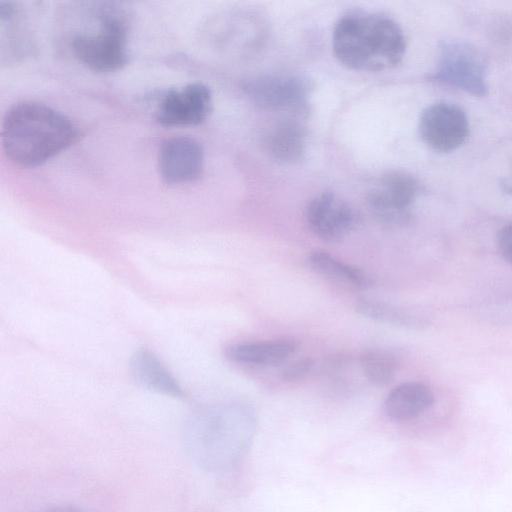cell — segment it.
<instances>
[{"label":"cell","mask_w":512,"mask_h":512,"mask_svg":"<svg viewBox=\"0 0 512 512\" xmlns=\"http://www.w3.org/2000/svg\"><path fill=\"white\" fill-rule=\"evenodd\" d=\"M335 57L357 71H383L399 64L406 52V38L391 17L351 10L335 24L332 36Z\"/></svg>","instance_id":"cell-2"},{"label":"cell","mask_w":512,"mask_h":512,"mask_svg":"<svg viewBox=\"0 0 512 512\" xmlns=\"http://www.w3.org/2000/svg\"><path fill=\"white\" fill-rule=\"evenodd\" d=\"M309 229L326 242L341 241L353 228L355 213L352 207L335 193L322 192L314 196L305 208Z\"/></svg>","instance_id":"cell-11"},{"label":"cell","mask_w":512,"mask_h":512,"mask_svg":"<svg viewBox=\"0 0 512 512\" xmlns=\"http://www.w3.org/2000/svg\"><path fill=\"white\" fill-rule=\"evenodd\" d=\"M501 187L504 192L512 195V176L504 178L501 182Z\"/></svg>","instance_id":"cell-21"},{"label":"cell","mask_w":512,"mask_h":512,"mask_svg":"<svg viewBox=\"0 0 512 512\" xmlns=\"http://www.w3.org/2000/svg\"><path fill=\"white\" fill-rule=\"evenodd\" d=\"M212 93L202 83H190L169 90L156 109V121L162 126H194L207 119L212 110Z\"/></svg>","instance_id":"cell-9"},{"label":"cell","mask_w":512,"mask_h":512,"mask_svg":"<svg viewBox=\"0 0 512 512\" xmlns=\"http://www.w3.org/2000/svg\"><path fill=\"white\" fill-rule=\"evenodd\" d=\"M243 90L261 108L301 115L307 110L312 84L298 75H262L248 79Z\"/></svg>","instance_id":"cell-7"},{"label":"cell","mask_w":512,"mask_h":512,"mask_svg":"<svg viewBox=\"0 0 512 512\" xmlns=\"http://www.w3.org/2000/svg\"><path fill=\"white\" fill-rule=\"evenodd\" d=\"M78 137L79 130L69 117L36 101L11 106L1 125L3 151L11 162L21 167L45 163Z\"/></svg>","instance_id":"cell-1"},{"label":"cell","mask_w":512,"mask_h":512,"mask_svg":"<svg viewBox=\"0 0 512 512\" xmlns=\"http://www.w3.org/2000/svg\"><path fill=\"white\" fill-rule=\"evenodd\" d=\"M421 193V185L412 175L391 171L376 182L367 196L375 218L388 226H404L411 220V206Z\"/></svg>","instance_id":"cell-6"},{"label":"cell","mask_w":512,"mask_h":512,"mask_svg":"<svg viewBox=\"0 0 512 512\" xmlns=\"http://www.w3.org/2000/svg\"><path fill=\"white\" fill-rule=\"evenodd\" d=\"M360 365L365 377L373 384L384 386L395 377L397 362L384 351L367 350L360 355Z\"/></svg>","instance_id":"cell-18"},{"label":"cell","mask_w":512,"mask_h":512,"mask_svg":"<svg viewBox=\"0 0 512 512\" xmlns=\"http://www.w3.org/2000/svg\"><path fill=\"white\" fill-rule=\"evenodd\" d=\"M355 311L368 319L403 327L418 326L419 319L408 312L391 303L381 300L361 298L354 304Z\"/></svg>","instance_id":"cell-17"},{"label":"cell","mask_w":512,"mask_h":512,"mask_svg":"<svg viewBox=\"0 0 512 512\" xmlns=\"http://www.w3.org/2000/svg\"><path fill=\"white\" fill-rule=\"evenodd\" d=\"M487 63L474 45L461 40H446L438 50L432 78L449 87L478 97L488 92Z\"/></svg>","instance_id":"cell-5"},{"label":"cell","mask_w":512,"mask_h":512,"mask_svg":"<svg viewBox=\"0 0 512 512\" xmlns=\"http://www.w3.org/2000/svg\"><path fill=\"white\" fill-rule=\"evenodd\" d=\"M227 408L199 411L186 424L187 452L201 468L220 472L233 467L245 454L253 423Z\"/></svg>","instance_id":"cell-3"},{"label":"cell","mask_w":512,"mask_h":512,"mask_svg":"<svg viewBox=\"0 0 512 512\" xmlns=\"http://www.w3.org/2000/svg\"><path fill=\"white\" fill-rule=\"evenodd\" d=\"M297 349L290 340H270L234 343L226 347L225 356L236 363L273 365L286 360Z\"/></svg>","instance_id":"cell-14"},{"label":"cell","mask_w":512,"mask_h":512,"mask_svg":"<svg viewBox=\"0 0 512 512\" xmlns=\"http://www.w3.org/2000/svg\"><path fill=\"white\" fill-rule=\"evenodd\" d=\"M158 168L162 180L169 185L194 182L204 169L203 147L187 136L166 139L159 149Z\"/></svg>","instance_id":"cell-10"},{"label":"cell","mask_w":512,"mask_h":512,"mask_svg":"<svg viewBox=\"0 0 512 512\" xmlns=\"http://www.w3.org/2000/svg\"><path fill=\"white\" fill-rule=\"evenodd\" d=\"M306 148V130L294 119L278 123L268 136V149L271 155L284 163L299 161Z\"/></svg>","instance_id":"cell-16"},{"label":"cell","mask_w":512,"mask_h":512,"mask_svg":"<svg viewBox=\"0 0 512 512\" xmlns=\"http://www.w3.org/2000/svg\"><path fill=\"white\" fill-rule=\"evenodd\" d=\"M130 370L142 387L171 397H182L184 392L161 361L146 349L137 350L130 359Z\"/></svg>","instance_id":"cell-13"},{"label":"cell","mask_w":512,"mask_h":512,"mask_svg":"<svg viewBox=\"0 0 512 512\" xmlns=\"http://www.w3.org/2000/svg\"><path fill=\"white\" fill-rule=\"evenodd\" d=\"M308 266L316 273L357 289H368L374 281L362 269L349 265L323 250L312 251L307 257Z\"/></svg>","instance_id":"cell-15"},{"label":"cell","mask_w":512,"mask_h":512,"mask_svg":"<svg viewBox=\"0 0 512 512\" xmlns=\"http://www.w3.org/2000/svg\"><path fill=\"white\" fill-rule=\"evenodd\" d=\"M434 403L432 390L421 382H404L394 387L384 402L386 414L393 420L413 419Z\"/></svg>","instance_id":"cell-12"},{"label":"cell","mask_w":512,"mask_h":512,"mask_svg":"<svg viewBox=\"0 0 512 512\" xmlns=\"http://www.w3.org/2000/svg\"><path fill=\"white\" fill-rule=\"evenodd\" d=\"M497 246L505 261L512 265V223L503 226L499 230Z\"/></svg>","instance_id":"cell-20"},{"label":"cell","mask_w":512,"mask_h":512,"mask_svg":"<svg viewBox=\"0 0 512 512\" xmlns=\"http://www.w3.org/2000/svg\"><path fill=\"white\" fill-rule=\"evenodd\" d=\"M46 512H84V511L79 508H76V507L66 506V507L53 508Z\"/></svg>","instance_id":"cell-22"},{"label":"cell","mask_w":512,"mask_h":512,"mask_svg":"<svg viewBox=\"0 0 512 512\" xmlns=\"http://www.w3.org/2000/svg\"><path fill=\"white\" fill-rule=\"evenodd\" d=\"M97 30L82 31L73 36L71 48L83 65L98 72L121 69L128 62V24L124 12L103 5L97 9Z\"/></svg>","instance_id":"cell-4"},{"label":"cell","mask_w":512,"mask_h":512,"mask_svg":"<svg viewBox=\"0 0 512 512\" xmlns=\"http://www.w3.org/2000/svg\"><path fill=\"white\" fill-rule=\"evenodd\" d=\"M418 129L423 142L441 153L457 150L466 142L470 133L465 111L448 102L427 106L420 115Z\"/></svg>","instance_id":"cell-8"},{"label":"cell","mask_w":512,"mask_h":512,"mask_svg":"<svg viewBox=\"0 0 512 512\" xmlns=\"http://www.w3.org/2000/svg\"><path fill=\"white\" fill-rule=\"evenodd\" d=\"M313 365L314 361L308 357L296 360L281 371V378L289 382L301 380L311 371Z\"/></svg>","instance_id":"cell-19"}]
</instances>
